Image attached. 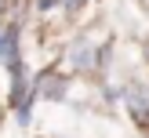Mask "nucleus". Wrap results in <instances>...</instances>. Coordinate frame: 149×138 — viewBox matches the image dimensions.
I'll use <instances>...</instances> for the list:
<instances>
[{
  "instance_id": "obj_1",
  "label": "nucleus",
  "mask_w": 149,
  "mask_h": 138,
  "mask_svg": "<svg viewBox=\"0 0 149 138\" xmlns=\"http://www.w3.org/2000/svg\"><path fill=\"white\" fill-rule=\"evenodd\" d=\"M124 102H127L131 120H135L142 131H149V87L146 84H131L127 91H124Z\"/></svg>"
},
{
  "instance_id": "obj_2",
  "label": "nucleus",
  "mask_w": 149,
  "mask_h": 138,
  "mask_svg": "<svg viewBox=\"0 0 149 138\" xmlns=\"http://www.w3.org/2000/svg\"><path fill=\"white\" fill-rule=\"evenodd\" d=\"M69 62L77 65L80 73L91 69V65H95V47H91L87 40H77V44H73V51H69Z\"/></svg>"
},
{
  "instance_id": "obj_3",
  "label": "nucleus",
  "mask_w": 149,
  "mask_h": 138,
  "mask_svg": "<svg viewBox=\"0 0 149 138\" xmlns=\"http://www.w3.org/2000/svg\"><path fill=\"white\" fill-rule=\"evenodd\" d=\"M36 94H44V98H62V94H65V80L44 73V76L36 80Z\"/></svg>"
},
{
  "instance_id": "obj_4",
  "label": "nucleus",
  "mask_w": 149,
  "mask_h": 138,
  "mask_svg": "<svg viewBox=\"0 0 149 138\" xmlns=\"http://www.w3.org/2000/svg\"><path fill=\"white\" fill-rule=\"evenodd\" d=\"M65 7H69V11H80V7H84V0H62Z\"/></svg>"
},
{
  "instance_id": "obj_5",
  "label": "nucleus",
  "mask_w": 149,
  "mask_h": 138,
  "mask_svg": "<svg viewBox=\"0 0 149 138\" xmlns=\"http://www.w3.org/2000/svg\"><path fill=\"white\" fill-rule=\"evenodd\" d=\"M4 44H7V29L0 26V55H4Z\"/></svg>"
}]
</instances>
